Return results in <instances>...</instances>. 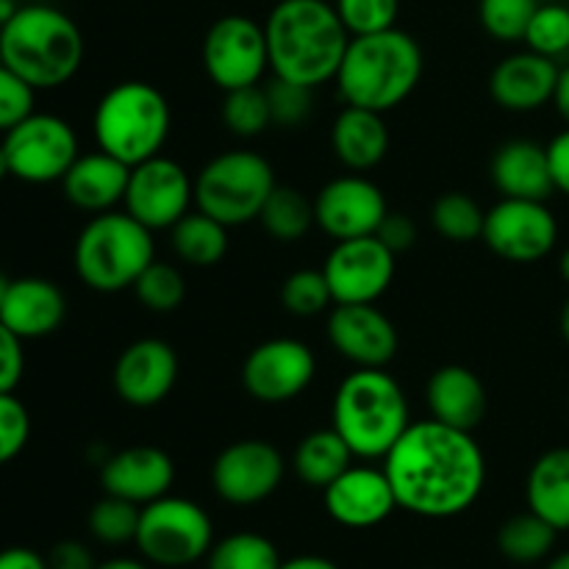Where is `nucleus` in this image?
<instances>
[{
    "label": "nucleus",
    "instance_id": "obj_1",
    "mask_svg": "<svg viewBox=\"0 0 569 569\" xmlns=\"http://www.w3.org/2000/svg\"><path fill=\"white\" fill-rule=\"evenodd\" d=\"M398 509L426 520L465 515L487 487V459L472 431L445 422H411L383 459Z\"/></svg>",
    "mask_w": 569,
    "mask_h": 569
},
{
    "label": "nucleus",
    "instance_id": "obj_2",
    "mask_svg": "<svg viewBox=\"0 0 569 569\" xmlns=\"http://www.w3.org/2000/svg\"><path fill=\"white\" fill-rule=\"evenodd\" d=\"M264 33L272 76L311 89L337 78L350 44L337 6L328 0H278Z\"/></svg>",
    "mask_w": 569,
    "mask_h": 569
},
{
    "label": "nucleus",
    "instance_id": "obj_3",
    "mask_svg": "<svg viewBox=\"0 0 569 569\" xmlns=\"http://www.w3.org/2000/svg\"><path fill=\"white\" fill-rule=\"evenodd\" d=\"M422 70L426 56L420 42L395 26L389 31L350 37L333 81L348 106L387 114L420 87Z\"/></svg>",
    "mask_w": 569,
    "mask_h": 569
},
{
    "label": "nucleus",
    "instance_id": "obj_4",
    "mask_svg": "<svg viewBox=\"0 0 569 569\" xmlns=\"http://www.w3.org/2000/svg\"><path fill=\"white\" fill-rule=\"evenodd\" d=\"M83 50L81 28L56 6H20L0 26V61L37 92L70 83L81 70Z\"/></svg>",
    "mask_w": 569,
    "mask_h": 569
},
{
    "label": "nucleus",
    "instance_id": "obj_5",
    "mask_svg": "<svg viewBox=\"0 0 569 569\" xmlns=\"http://www.w3.org/2000/svg\"><path fill=\"white\" fill-rule=\"evenodd\" d=\"M331 417L356 459H387L411 426L403 387L383 367H356L333 395Z\"/></svg>",
    "mask_w": 569,
    "mask_h": 569
},
{
    "label": "nucleus",
    "instance_id": "obj_6",
    "mask_svg": "<svg viewBox=\"0 0 569 569\" xmlns=\"http://www.w3.org/2000/svg\"><path fill=\"white\" fill-rule=\"evenodd\" d=\"M170 103L148 81L114 83L98 100L92 117L98 148L128 167L159 156L170 137Z\"/></svg>",
    "mask_w": 569,
    "mask_h": 569
},
{
    "label": "nucleus",
    "instance_id": "obj_7",
    "mask_svg": "<svg viewBox=\"0 0 569 569\" xmlns=\"http://www.w3.org/2000/svg\"><path fill=\"white\" fill-rule=\"evenodd\" d=\"M156 259L153 231L128 211H103L81 228L72 250L78 278L103 295L133 289L144 267Z\"/></svg>",
    "mask_w": 569,
    "mask_h": 569
},
{
    "label": "nucleus",
    "instance_id": "obj_8",
    "mask_svg": "<svg viewBox=\"0 0 569 569\" xmlns=\"http://www.w3.org/2000/svg\"><path fill=\"white\" fill-rule=\"evenodd\" d=\"M276 187V172L264 156L253 150H228L198 172L194 203L226 228L248 226L259 220Z\"/></svg>",
    "mask_w": 569,
    "mask_h": 569
},
{
    "label": "nucleus",
    "instance_id": "obj_9",
    "mask_svg": "<svg viewBox=\"0 0 569 569\" xmlns=\"http://www.w3.org/2000/svg\"><path fill=\"white\" fill-rule=\"evenodd\" d=\"M133 542L150 565L181 569L209 556L214 548V526L194 500L164 495L142 506Z\"/></svg>",
    "mask_w": 569,
    "mask_h": 569
},
{
    "label": "nucleus",
    "instance_id": "obj_10",
    "mask_svg": "<svg viewBox=\"0 0 569 569\" xmlns=\"http://www.w3.org/2000/svg\"><path fill=\"white\" fill-rule=\"evenodd\" d=\"M3 150L11 176L26 183H53L67 176L78 159L76 128L56 114L31 111L3 133Z\"/></svg>",
    "mask_w": 569,
    "mask_h": 569
},
{
    "label": "nucleus",
    "instance_id": "obj_11",
    "mask_svg": "<svg viewBox=\"0 0 569 569\" xmlns=\"http://www.w3.org/2000/svg\"><path fill=\"white\" fill-rule=\"evenodd\" d=\"M203 67L222 92L261 83L270 70L264 26L244 14H228L211 22L203 39Z\"/></svg>",
    "mask_w": 569,
    "mask_h": 569
},
{
    "label": "nucleus",
    "instance_id": "obj_12",
    "mask_svg": "<svg viewBox=\"0 0 569 569\" xmlns=\"http://www.w3.org/2000/svg\"><path fill=\"white\" fill-rule=\"evenodd\" d=\"M483 242L495 256L515 264H533L550 256L559 242V222L548 200L503 198L487 211Z\"/></svg>",
    "mask_w": 569,
    "mask_h": 569
},
{
    "label": "nucleus",
    "instance_id": "obj_13",
    "mask_svg": "<svg viewBox=\"0 0 569 569\" xmlns=\"http://www.w3.org/2000/svg\"><path fill=\"white\" fill-rule=\"evenodd\" d=\"M194 200V181L189 172L167 156H153L131 167L126 189V211L150 231H170Z\"/></svg>",
    "mask_w": 569,
    "mask_h": 569
},
{
    "label": "nucleus",
    "instance_id": "obj_14",
    "mask_svg": "<svg viewBox=\"0 0 569 569\" xmlns=\"http://www.w3.org/2000/svg\"><path fill=\"white\" fill-rule=\"evenodd\" d=\"M395 253L372 237L342 239L331 248L322 264L333 303H376L395 281Z\"/></svg>",
    "mask_w": 569,
    "mask_h": 569
},
{
    "label": "nucleus",
    "instance_id": "obj_15",
    "mask_svg": "<svg viewBox=\"0 0 569 569\" xmlns=\"http://www.w3.org/2000/svg\"><path fill=\"white\" fill-rule=\"evenodd\" d=\"M317 359L300 339L278 337L256 345L242 365V383L259 403H289L311 387Z\"/></svg>",
    "mask_w": 569,
    "mask_h": 569
},
{
    "label": "nucleus",
    "instance_id": "obj_16",
    "mask_svg": "<svg viewBox=\"0 0 569 569\" xmlns=\"http://www.w3.org/2000/svg\"><path fill=\"white\" fill-rule=\"evenodd\" d=\"M283 456L264 439H239L211 465V487L226 503L256 506L276 495L283 481Z\"/></svg>",
    "mask_w": 569,
    "mask_h": 569
},
{
    "label": "nucleus",
    "instance_id": "obj_17",
    "mask_svg": "<svg viewBox=\"0 0 569 569\" xmlns=\"http://www.w3.org/2000/svg\"><path fill=\"white\" fill-rule=\"evenodd\" d=\"M389 214L387 198L381 187L370 178L350 172V176L333 178L317 192L315 220L322 233L342 242V239L372 237L381 228L383 217Z\"/></svg>",
    "mask_w": 569,
    "mask_h": 569
},
{
    "label": "nucleus",
    "instance_id": "obj_18",
    "mask_svg": "<svg viewBox=\"0 0 569 569\" xmlns=\"http://www.w3.org/2000/svg\"><path fill=\"white\" fill-rule=\"evenodd\" d=\"M326 331L333 350L356 367H387L398 356V328L376 303H337Z\"/></svg>",
    "mask_w": 569,
    "mask_h": 569
},
{
    "label": "nucleus",
    "instance_id": "obj_19",
    "mask_svg": "<svg viewBox=\"0 0 569 569\" xmlns=\"http://www.w3.org/2000/svg\"><path fill=\"white\" fill-rule=\"evenodd\" d=\"M178 353L164 339H137L114 365V392L133 409H150L170 398L178 383Z\"/></svg>",
    "mask_w": 569,
    "mask_h": 569
},
{
    "label": "nucleus",
    "instance_id": "obj_20",
    "mask_svg": "<svg viewBox=\"0 0 569 569\" xmlns=\"http://www.w3.org/2000/svg\"><path fill=\"white\" fill-rule=\"evenodd\" d=\"M328 517L345 528H376L392 517L398 498L387 470L367 465H350L342 476L322 489Z\"/></svg>",
    "mask_w": 569,
    "mask_h": 569
},
{
    "label": "nucleus",
    "instance_id": "obj_21",
    "mask_svg": "<svg viewBox=\"0 0 569 569\" xmlns=\"http://www.w3.org/2000/svg\"><path fill=\"white\" fill-rule=\"evenodd\" d=\"M176 481V465L170 453L153 445H137L109 456L100 467V487L106 495L148 506L164 498Z\"/></svg>",
    "mask_w": 569,
    "mask_h": 569
},
{
    "label": "nucleus",
    "instance_id": "obj_22",
    "mask_svg": "<svg viewBox=\"0 0 569 569\" xmlns=\"http://www.w3.org/2000/svg\"><path fill=\"white\" fill-rule=\"evenodd\" d=\"M559 64L533 50H520L500 61L489 78L492 100L506 111L528 114L553 103L559 87Z\"/></svg>",
    "mask_w": 569,
    "mask_h": 569
},
{
    "label": "nucleus",
    "instance_id": "obj_23",
    "mask_svg": "<svg viewBox=\"0 0 569 569\" xmlns=\"http://www.w3.org/2000/svg\"><path fill=\"white\" fill-rule=\"evenodd\" d=\"M67 317V298L48 278H14L0 303V322L26 339H42L59 331Z\"/></svg>",
    "mask_w": 569,
    "mask_h": 569
},
{
    "label": "nucleus",
    "instance_id": "obj_24",
    "mask_svg": "<svg viewBox=\"0 0 569 569\" xmlns=\"http://www.w3.org/2000/svg\"><path fill=\"white\" fill-rule=\"evenodd\" d=\"M431 420L459 431H476L489 409V395L481 378L465 365H445L433 370L426 387Z\"/></svg>",
    "mask_w": 569,
    "mask_h": 569
},
{
    "label": "nucleus",
    "instance_id": "obj_25",
    "mask_svg": "<svg viewBox=\"0 0 569 569\" xmlns=\"http://www.w3.org/2000/svg\"><path fill=\"white\" fill-rule=\"evenodd\" d=\"M128 178H131V167L98 148L94 153L78 156L72 161L67 176L61 178V189L76 209L103 214L126 200Z\"/></svg>",
    "mask_w": 569,
    "mask_h": 569
},
{
    "label": "nucleus",
    "instance_id": "obj_26",
    "mask_svg": "<svg viewBox=\"0 0 569 569\" xmlns=\"http://www.w3.org/2000/svg\"><path fill=\"white\" fill-rule=\"evenodd\" d=\"M492 181L503 198L548 200L556 192L548 144L531 139H511L500 144L492 159Z\"/></svg>",
    "mask_w": 569,
    "mask_h": 569
},
{
    "label": "nucleus",
    "instance_id": "obj_27",
    "mask_svg": "<svg viewBox=\"0 0 569 569\" xmlns=\"http://www.w3.org/2000/svg\"><path fill=\"white\" fill-rule=\"evenodd\" d=\"M331 144L337 159L348 170H376L389 153V128L383 114L361 106H345L331 128Z\"/></svg>",
    "mask_w": 569,
    "mask_h": 569
},
{
    "label": "nucleus",
    "instance_id": "obj_28",
    "mask_svg": "<svg viewBox=\"0 0 569 569\" xmlns=\"http://www.w3.org/2000/svg\"><path fill=\"white\" fill-rule=\"evenodd\" d=\"M526 500L528 509L556 531H569V448H553L533 461Z\"/></svg>",
    "mask_w": 569,
    "mask_h": 569
},
{
    "label": "nucleus",
    "instance_id": "obj_29",
    "mask_svg": "<svg viewBox=\"0 0 569 569\" xmlns=\"http://www.w3.org/2000/svg\"><path fill=\"white\" fill-rule=\"evenodd\" d=\"M353 450L348 448L342 437L333 428H320L300 439L298 450L292 456L295 476L306 483V487L326 489L328 483L337 481L350 465H353Z\"/></svg>",
    "mask_w": 569,
    "mask_h": 569
},
{
    "label": "nucleus",
    "instance_id": "obj_30",
    "mask_svg": "<svg viewBox=\"0 0 569 569\" xmlns=\"http://www.w3.org/2000/svg\"><path fill=\"white\" fill-rule=\"evenodd\" d=\"M170 244L183 264L214 267L228 253V228L200 209L187 211L170 228Z\"/></svg>",
    "mask_w": 569,
    "mask_h": 569
},
{
    "label": "nucleus",
    "instance_id": "obj_31",
    "mask_svg": "<svg viewBox=\"0 0 569 569\" xmlns=\"http://www.w3.org/2000/svg\"><path fill=\"white\" fill-rule=\"evenodd\" d=\"M556 537H559V531L528 509L522 515L509 517L500 526L498 550L503 559L515 561V565H537V561L548 559Z\"/></svg>",
    "mask_w": 569,
    "mask_h": 569
},
{
    "label": "nucleus",
    "instance_id": "obj_32",
    "mask_svg": "<svg viewBox=\"0 0 569 569\" xmlns=\"http://www.w3.org/2000/svg\"><path fill=\"white\" fill-rule=\"evenodd\" d=\"M259 222L276 242H300L315 220V200L295 187H276L261 209Z\"/></svg>",
    "mask_w": 569,
    "mask_h": 569
},
{
    "label": "nucleus",
    "instance_id": "obj_33",
    "mask_svg": "<svg viewBox=\"0 0 569 569\" xmlns=\"http://www.w3.org/2000/svg\"><path fill=\"white\" fill-rule=\"evenodd\" d=\"M483 222H487V211L478 206V200H472L470 194L465 192L442 194V198H437V203H433L431 209L433 231L456 244H467L481 239Z\"/></svg>",
    "mask_w": 569,
    "mask_h": 569
},
{
    "label": "nucleus",
    "instance_id": "obj_34",
    "mask_svg": "<svg viewBox=\"0 0 569 569\" xmlns=\"http://www.w3.org/2000/svg\"><path fill=\"white\" fill-rule=\"evenodd\" d=\"M281 556L267 537L253 531H239L220 539L209 550V569H278Z\"/></svg>",
    "mask_w": 569,
    "mask_h": 569
},
{
    "label": "nucleus",
    "instance_id": "obj_35",
    "mask_svg": "<svg viewBox=\"0 0 569 569\" xmlns=\"http://www.w3.org/2000/svg\"><path fill=\"white\" fill-rule=\"evenodd\" d=\"M222 122L233 137L253 139L272 126L270 103H267L264 87H242L226 92L222 100Z\"/></svg>",
    "mask_w": 569,
    "mask_h": 569
},
{
    "label": "nucleus",
    "instance_id": "obj_36",
    "mask_svg": "<svg viewBox=\"0 0 569 569\" xmlns=\"http://www.w3.org/2000/svg\"><path fill=\"white\" fill-rule=\"evenodd\" d=\"M139 515H142V506L114 498V495H106L89 511V533L98 542L111 545V548L128 545L137 539Z\"/></svg>",
    "mask_w": 569,
    "mask_h": 569
},
{
    "label": "nucleus",
    "instance_id": "obj_37",
    "mask_svg": "<svg viewBox=\"0 0 569 569\" xmlns=\"http://www.w3.org/2000/svg\"><path fill=\"white\" fill-rule=\"evenodd\" d=\"M139 303L156 315H170L187 298V283H183L181 270H176L167 261H150L142 276L133 283Z\"/></svg>",
    "mask_w": 569,
    "mask_h": 569
},
{
    "label": "nucleus",
    "instance_id": "obj_38",
    "mask_svg": "<svg viewBox=\"0 0 569 569\" xmlns=\"http://www.w3.org/2000/svg\"><path fill=\"white\" fill-rule=\"evenodd\" d=\"M522 42L528 44V50L548 56V59L569 53V3L565 6L556 0L537 3Z\"/></svg>",
    "mask_w": 569,
    "mask_h": 569
},
{
    "label": "nucleus",
    "instance_id": "obj_39",
    "mask_svg": "<svg viewBox=\"0 0 569 569\" xmlns=\"http://www.w3.org/2000/svg\"><path fill=\"white\" fill-rule=\"evenodd\" d=\"M537 11V0H481L478 20L498 42H522Z\"/></svg>",
    "mask_w": 569,
    "mask_h": 569
},
{
    "label": "nucleus",
    "instance_id": "obj_40",
    "mask_svg": "<svg viewBox=\"0 0 569 569\" xmlns=\"http://www.w3.org/2000/svg\"><path fill=\"white\" fill-rule=\"evenodd\" d=\"M281 303L295 317H317L333 303L322 270H298L281 287Z\"/></svg>",
    "mask_w": 569,
    "mask_h": 569
},
{
    "label": "nucleus",
    "instance_id": "obj_41",
    "mask_svg": "<svg viewBox=\"0 0 569 569\" xmlns=\"http://www.w3.org/2000/svg\"><path fill=\"white\" fill-rule=\"evenodd\" d=\"M267 103H270L272 126L281 128H298L303 126L315 109V89L303 87V83L287 81V78L272 76V81L264 87Z\"/></svg>",
    "mask_w": 569,
    "mask_h": 569
},
{
    "label": "nucleus",
    "instance_id": "obj_42",
    "mask_svg": "<svg viewBox=\"0 0 569 569\" xmlns=\"http://www.w3.org/2000/svg\"><path fill=\"white\" fill-rule=\"evenodd\" d=\"M333 6L350 37L389 31L398 26L400 0H337Z\"/></svg>",
    "mask_w": 569,
    "mask_h": 569
},
{
    "label": "nucleus",
    "instance_id": "obj_43",
    "mask_svg": "<svg viewBox=\"0 0 569 569\" xmlns=\"http://www.w3.org/2000/svg\"><path fill=\"white\" fill-rule=\"evenodd\" d=\"M31 439V417L14 392L0 395V467L14 461Z\"/></svg>",
    "mask_w": 569,
    "mask_h": 569
},
{
    "label": "nucleus",
    "instance_id": "obj_44",
    "mask_svg": "<svg viewBox=\"0 0 569 569\" xmlns=\"http://www.w3.org/2000/svg\"><path fill=\"white\" fill-rule=\"evenodd\" d=\"M33 103H37V89L0 61V131L6 133L26 120L33 111Z\"/></svg>",
    "mask_w": 569,
    "mask_h": 569
},
{
    "label": "nucleus",
    "instance_id": "obj_45",
    "mask_svg": "<svg viewBox=\"0 0 569 569\" xmlns=\"http://www.w3.org/2000/svg\"><path fill=\"white\" fill-rule=\"evenodd\" d=\"M22 372H26L22 339L0 322V395L14 392L17 383L22 381Z\"/></svg>",
    "mask_w": 569,
    "mask_h": 569
},
{
    "label": "nucleus",
    "instance_id": "obj_46",
    "mask_svg": "<svg viewBox=\"0 0 569 569\" xmlns=\"http://www.w3.org/2000/svg\"><path fill=\"white\" fill-rule=\"evenodd\" d=\"M376 237L381 239V242L387 244L395 256H398V253H406V250L417 242V226L409 214L389 211V214L383 217L381 228L376 231Z\"/></svg>",
    "mask_w": 569,
    "mask_h": 569
},
{
    "label": "nucleus",
    "instance_id": "obj_47",
    "mask_svg": "<svg viewBox=\"0 0 569 569\" xmlns=\"http://www.w3.org/2000/svg\"><path fill=\"white\" fill-rule=\"evenodd\" d=\"M50 569H94L92 553H89L87 545L76 542V539H64V542L56 545L48 556Z\"/></svg>",
    "mask_w": 569,
    "mask_h": 569
},
{
    "label": "nucleus",
    "instance_id": "obj_48",
    "mask_svg": "<svg viewBox=\"0 0 569 569\" xmlns=\"http://www.w3.org/2000/svg\"><path fill=\"white\" fill-rule=\"evenodd\" d=\"M550 176H553L556 192H565L569 198V128L556 133L548 144Z\"/></svg>",
    "mask_w": 569,
    "mask_h": 569
},
{
    "label": "nucleus",
    "instance_id": "obj_49",
    "mask_svg": "<svg viewBox=\"0 0 569 569\" xmlns=\"http://www.w3.org/2000/svg\"><path fill=\"white\" fill-rule=\"evenodd\" d=\"M0 569H50L48 559L31 548L0 550Z\"/></svg>",
    "mask_w": 569,
    "mask_h": 569
},
{
    "label": "nucleus",
    "instance_id": "obj_50",
    "mask_svg": "<svg viewBox=\"0 0 569 569\" xmlns=\"http://www.w3.org/2000/svg\"><path fill=\"white\" fill-rule=\"evenodd\" d=\"M278 569H339L331 559L326 556H295V559L281 561Z\"/></svg>",
    "mask_w": 569,
    "mask_h": 569
},
{
    "label": "nucleus",
    "instance_id": "obj_51",
    "mask_svg": "<svg viewBox=\"0 0 569 569\" xmlns=\"http://www.w3.org/2000/svg\"><path fill=\"white\" fill-rule=\"evenodd\" d=\"M553 103H556V109H559V114L565 117V122L569 126V64L559 72V87H556Z\"/></svg>",
    "mask_w": 569,
    "mask_h": 569
},
{
    "label": "nucleus",
    "instance_id": "obj_52",
    "mask_svg": "<svg viewBox=\"0 0 569 569\" xmlns=\"http://www.w3.org/2000/svg\"><path fill=\"white\" fill-rule=\"evenodd\" d=\"M94 569H150V567L139 559H126V556H120V559H109Z\"/></svg>",
    "mask_w": 569,
    "mask_h": 569
},
{
    "label": "nucleus",
    "instance_id": "obj_53",
    "mask_svg": "<svg viewBox=\"0 0 569 569\" xmlns=\"http://www.w3.org/2000/svg\"><path fill=\"white\" fill-rule=\"evenodd\" d=\"M17 9H20V3H17V0H0V26H3V22L9 20Z\"/></svg>",
    "mask_w": 569,
    "mask_h": 569
},
{
    "label": "nucleus",
    "instance_id": "obj_54",
    "mask_svg": "<svg viewBox=\"0 0 569 569\" xmlns=\"http://www.w3.org/2000/svg\"><path fill=\"white\" fill-rule=\"evenodd\" d=\"M559 328H561V337H565V342L569 345V298L565 300V309H561V320H559Z\"/></svg>",
    "mask_w": 569,
    "mask_h": 569
},
{
    "label": "nucleus",
    "instance_id": "obj_55",
    "mask_svg": "<svg viewBox=\"0 0 569 569\" xmlns=\"http://www.w3.org/2000/svg\"><path fill=\"white\" fill-rule=\"evenodd\" d=\"M9 176H11V167H9V159H6L3 144H0V181H6Z\"/></svg>",
    "mask_w": 569,
    "mask_h": 569
},
{
    "label": "nucleus",
    "instance_id": "obj_56",
    "mask_svg": "<svg viewBox=\"0 0 569 569\" xmlns=\"http://www.w3.org/2000/svg\"><path fill=\"white\" fill-rule=\"evenodd\" d=\"M559 272H561V278H565V283L569 287V248L565 250V253H561V259H559Z\"/></svg>",
    "mask_w": 569,
    "mask_h": 569
},
{
    "label": "nucleus",
    "instance_id": "obj_57",
    "mask_svg": "<svg viewBox=\"0 0 569 569\" xmlns=\"http://www.w3.org/2000/svg\"><path fill=\"white\" fill-rule=\"evenodd\" d=\"M548 569H569V550L567 553H559L553 561H550Z\"/></svg>",
    "mask_w": 569,
    "mask_h": 569
},
{
    "label": "nucleus",
    "instance_id": "obj_58",
    "mask_svg": "<svg viewBox=\"0 0 569 569\" xmlns=\"http://www.w3.org/2000/svg\"><path fill=\"white\" fill-rule=\"evenodd\" d=\"M6 287H9V278L0 272V303H3V295H6Z\"/></svg>",
    "mask_w": 569,
    "mask_h": 569
},
{
    "label": "nucleus",
    "instance_id": "obj_59",
    "mask_svg": "<svg viewBox=\"0 0 569 569\" xmlns=\"http://www.w3.org/2000/svg\"><path fill=\"white\" fill-rule=\"evenodd\" d=\"M537 3H545V0H537Z\"/></svg>",
    "mask_w": 569,
    "mask_h": 569
}]
</instances>
